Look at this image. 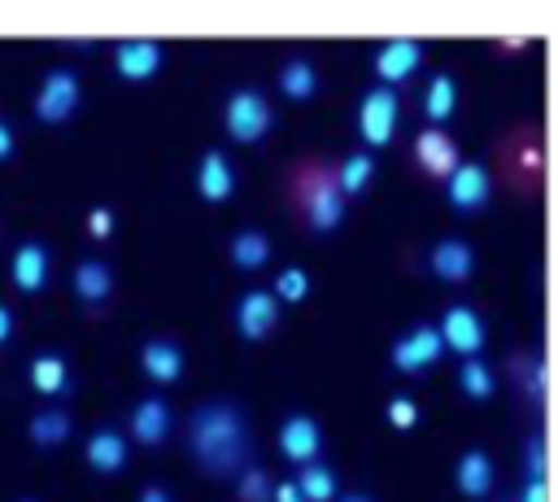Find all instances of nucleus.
Listing matches in <instances>:
<instances>
[{
  "instance_id": "obj_19",
  "label": "nucleus",
  "mask_w": 558,
  "mask_h": 502,
  "mask_svg": "<svg viewBox=\"0 0 558 502\" xmlns=\"http://www.w3.org/2000/svg\"><path fill=\"white\" fill-rule=\"evenodd\" d=\"M83 454H87V467H96L100 476H113V471L126 467V437L113 432V428H100V432L87 437V450Z\"/></svg>"
},
{
  "instance_id": "obj_15",
  "label": "nucleus",
  "mask_w": 558,
  "mask_h": 502,
  "mask_svg": "<svg viewBox=\"0 0 558 502\" xmlns=\"http://www.w3.org/2000/svg\"><path fill=\"white\" fill-rule=\"evenodd\" d=\"M140 371H144L153 384H174V380L183 375V349H179L174 340H166V336H153V340H144V349H140Z\"/></svg>"
},
{
  "instance_id": "obj_23",
  "label": "nucleus",
  "mask_w": 558,
  "mask_h": 502,
  "mask_svg": "<svg viewBox=\"0 0 558 502\" xmlns=\"http://www.w3.org/2000/svg\"><path fill=\"white\" fill-rule=\"evenodd\" d=\"M279 92H283L288 100H310V96L318 92V70H314V61L288 57V61L279 65Z\"/></svg>"
},
{
  "instance_id": "obj_3",
  "label": "nucleus",
  "mask_w": 558,
  "mask_h": 502,
  "mask_svg": "<svg viewBox=\"0 0 558 502\" xmlns=\"http://www.w3.org/2000/svg\"><path fill=\"white\" fill-rule=\"evenodd\" d=\"M222 127H227V135H231L235 144H257V140L270 135L275 109H270V100H266L257 87H240V92H231L227 105H222Z\"/></svg>"
},
{
  "instance_id": "obj_28",
  "label": "nucleus",
  "mask_w": 558,
  "mask_h": 502,
  "mask_svg": "<svg viewBox=\"0 0 558 502\" xmlns=\"http://www.w3.org/2000/svg\"><path fill=\"white\" fill-rule=\"evenodd\" d=\"M458 384H462V393H466L471 402H488L493 389H497V380H493V371H488L484 358H466V362L458 367Z\"/></svg>"
},
{
  "instance_id": "obj_43",
  "label": "nucleus",
  "mask_w": 558,
  "mask_h": 502,
  "mask_svg": "<svg viewBox=\"0 0 558 502\" xmlns=\"http://www.w3.org/2000/svg\"><path fill=\"white\" fill-rule=\"evenodd\" d=\"M22 502H35V498H22Z\"/></svg>"
},
{
  "instance_id": "obj_38",
  "label": "nucleus",
  "mask_w": 558,
  "mask_h": 502,
  "mask_svg": "<svg viewBox=\"0 0 558 502\" xmlns=\"http://www.w3.org/2000/svg\"><path fill=\"white\" fill-rule=\"evenodd\" d=\"M519 502H549V489H545V480H527Z\"/></svg>"
},
{
  "instance_id": "obj_42",
  "label": "nucleus",
  "mask_w": 558,
  "mask_h": 502,
  "mask_svg": "<svg viewBox=\"0 0 558 502\" xmlns=\"http://www.w3.org/2000/svg\"><path fill=\"white\" fill-rule=\"evenodd\" d=\"M336 502H375V498H371V493H340Z\"/></svg>"
},
{
  "instance_id": "obj_13",
  "label": "nucleus",
  "mask_w": 558,
  "mask_h": 502,
  "mask_svg": "<svg viewBox=\"0 0 558 502\" xmlns=\"http://www.w3.org/2000/svg\"><path fill=\"white\" fill-rule=\"evenodd\" d=\"M427 266H432L436 279H445V284H462V279H471V271H475V249H471L466 240H458V236H445V240L432 244Z\"/></svg>"
},
{
  "instance_id": "obj_39",
  "label": "nucleus",
  "mask_w": 558,
  "mask_h": 502,
  "mask_svg": "<svg viewBox=\"0 0 558 502\" xmlns=\"http://www.w3.org/2000/svg\"><path fill=\"white\" fill-rule=\"evenodd\" d=\"M9 153H13V127H9L4 118H0V162H4Z\"/></svg>"
},
{
  "instance_id": "obj_40",
  "label": "nucleus",
  "mask_w": 558,
  "mask_h": 502,
  "mask_svg": "<svg viewBox=\"0 0 558 502\" xmlns=\"http://www.w3.org/2000/svg\"><path fill=\"white\" fill-rule=\"evenodd\" d=\"M140 502H170V493H166L161 485H144V489H140Z\"/></svg>"
},
{
  "instance_id": "obj_34",
  "label": "nucleus",
  "mask_w": 558,
  "mask_h": 502,
  "mask_svg": "<svg viewBox=\"0 0 558 502\" xmlns=\"http://www.w3.org/2000/svg\"><path fill=\"white\" fill-rule=\"evenodd\" d=\"M392 367H397L401 375H418V371H423V362H418L410 336H397V340H392Z\"/></svg>"
},
{
  "instance_id": "obj_1",
  "label": "nucleus",
  "mask_w": 558,
  "mask_h": 502,
  "mask_svg": "<svg viewBox=\"0 0 558 502\" xmlns=\"http://www.w3.org/2000/svg\"><path fill=\"white\" fill-rule=\"evenodd\" d=\"M187 454L196 458V467L214 480L240 476L244 467H253V437H248V419L235 402L218 397L205 402L187 415Z\"/></svg>"
},
{
  "instance_id": "obj_6",
  "label": "nucleus",
  "mask_w": 558,
  "mask_h": 502,
  "mask_svg": "<svg viewBox=\"0 0 558 502\" xmlns=\"http://www.w3.org/2000/svg\"><path fill=\"white\" fill-rule=\"evenodd\" d=\"M440 336H445V349H453V354H462V358H480V349H484V340H488L484 319H480L471 306H462V301H453V306L440 314Z\"/></svg>"
},
{
  "instance_id": "obj_9",
  "label": "nucleus",
  "mask_w": 558,
  "mask_h": 502,
  "mask_svg": "<svg viewBox=\"0 0 558 502\" xmlns=\"http://www.w3.org/2000/svg\"><path fill=\"white\" fill-rule=\"evenodd\" d=\"M275 323H279V297L275 292L253 288V292H244L235 301V332L244 340H266L275 332Z\"/></svg>"
},
{
  "instance_id": "obj_27",
  "label": "nucleus",
  "mask_w": 558,
  "mask_h": 502,
  "mask_svg": "<svg viewBox=\"0 0 558 502\" xmlns=\"http://www.w3.org/2000/svg\"><path fill=\"white\" fill-rule=\"evenodd\" d=\"M371 175H375V157L371 153H349L340 162V170H336V183H340L344 196H362L366 183H371Z\"/></svg>"
},
{
  "instance_id": "obj_5",
  "label": "nucleus",
  "mask_w": 558,
  "mask_h": 502,
  "mask_svg": "<svg viewBox=\"0 0 558 502\" xmlns=\"http://www.w3.org/2000/svg\"><path fill=\"white\" fill-rule=\"evenodd\" d=\"M78 74L74 70H48L39 92H35V118L39 122H70L74 109H78Z\"/></svg>"
},
{
  "instance_id": "obj_31",
  "label": "nucleus",
  "mask_w": 558,
  "mask_h": 502,
  "mask_svg": "<svg viewBox=\"0 0 558 502\" xmlns=\"http://www.w3.org/2000/svg\"><path fill=\"white\" fill-rule=\"evenodd\" d=\"M279 301H305V292H310V275L301 271V266H283L279 275H275V288H270Z\"/></svg>"
},
{
  "instance_id": "obj_25",
  "label": "nucleus",
  "mask_w": 558,
  "mask_h": 502,
  "mask_svg": "<svg viewBox=\"0 0 558 502\" xmlns=\"http://www.w3.org/2000/svg\"><path fill=\"white\" fill-rule=\"evenodd\" d=\"M26 432H31V441L39 445V450H52V445H61L70 432H74V423H70V415L65 410H57V406H48V410H39V415H31V423H26Z\"/></svg>"
},
{
  "instance_id": "obj_12",
  "label": "nucleus",
  "mask_w": 558,
  "mask_h": 502,
  "mask_svg": "<svg viewBox=\"0 0 558 502\" xmlns=\"http://www.w3.org/2000/svg\"><path fill=\"white\" fill-rule=\"evenodd\" d=\"M414 157H418V166L427 170V175H436V179H449L462 162H458V144L445 135V127H427V131H418L414 135Z\"/></svg>"
},
{
  "instance_id": "obj_16",
  "label": "nucleus",
  "mask_w": 558,
  "mask_h": 502,
  "mask_svg": "<svg viewBox=\"0 0 558 502\" xmlns=\"http://www.w3.org/2000/svg\"><path fill=\"white\" fill-rule=\"evenodd\" d=\"M48 249L39 244V240H26V244H17L13 249V262H9V275H13V284L22 288V292H39L44 284H48Z\"/></svg>"
},
{
  "instance_id": "obj_7",
  "label": "nucleus",
  "mask_w": 558,
  "mask_h": 502,
  "mask_svg": "<svg viewBox=\"0 0 558 502\" xmlns=\"http://www.w3.org/2000/svg\"><path fill=\"white\" fill-rule=\"evenodd\" d=\"M488 196H493V179H488V170H484L480 162H462V166L445 179V201H449L458 214L484 210Z\"/></svg>"
},
{
  "instance_id": "obj_14",
  "label": "nucleus",
  "mask_w": 558,
  "mask_h": 502,
  "mask_svg": "<svg viewBox=\"0 0 558 502\" xmlns=\"http://www.w3.org/2000/svg\"><path fill=\"white\" fill-rule=\"evenodd\" d=\"M196 192H201V201H214V205L235 192V166L227 162L222 148L201 153V162H196Z\"/></svg>"
},
{
  "instance_id": "obj_4",
  "label": "nucleus",
  "mask_w": 558,
  "mask_h": 502,
  "mask_svg": "<svg viewBox=\"0 0 558 502\" xmlns=\"http://www.w3.org/2000/svg\"><path fill=\"white\" fill-rule=\"evenodd\" d=\"M397 118H401V100H397V92L392 87H371L366 96H362V105H357V135H362V144L366 148H384L388 140H392V131H397Z\"/></svg>"
},
{
  "instance_id": "obj_29",
  "label": "nucleus",
  "mask_w": 558,
  "mask_h": 502,
  "mask_svg": "<svg viewBox=\"0 0 558 502\" xmlns=\"http://www.w3.org/2000/svg\"><path fill=\"white\" fill-rule=\"evenodd\" d=\"M405 336H410V345H414V354H418V362H423V367H432V362H440V358H445L440 323H418V327H410Z\"/></svg>"
},
{
  "instance_id": "obj_17",
  "label": "nucleus",
  "mask_w": 558,
  "mask_h": 502,
  "mask_svg": "<svg viewBox=\"0 0 558 502\" xmlns=\"http://www.w3.org/2000/svg\"><path fill=\"white\" fill-rule=\"evenodd\" d=\"M131 437L140 445H161L170 437V406L166 397H140L131 410Z\"/></svg>"
},
{
  "instance_id": "obj_37",
  "label": "nucleus",
  "mask_w": 558,
  "mask_h": 502,
  "mask_svg": "<svg viewBox=\"0 0 558 502\" xmlns=\"http://www.w3.org/2000/svg\"><path fill=\"white\" fill-rule=\"evenodd\" d=\"M275 502H305V493L296 489V480H279L275 485Z\"/></svg>"
},
{
  "instance_id": "obj_18",
  "label": "nucleus",
  "mask_w": 558,
  "mask_h": 502,
  "mask_svg": "<svg viewBox=\"0 0 558 502\" xmlns=\"http://www.w3.org/2000/svg\"><path fill=\"white\" fill-rule=\"evenodd\" d=\"M453 485H458V493L471 498V502L488 498V489H493V458H488L484 450H466V454L458 458V467H453Z\"/></svg>"
},
{
  "instance_id": "obj_21",
  "label": "nucleus",
  "mask_w": 558,
  "mask_h": 502,
  "mask_svg": "<svg viewBox=\"0 0 558 502\" xmlns=\"http://www.w3.org/2000/svg\"><path fill=\"white\" fill-rule=\"evenodd\" d=\"M270 258V236L257 227H244L231 236V266L235 271H262Z\"/></svg>"
},
{
  "instance_id": "obj_26",
  "label": "nucleus",
  "mask_w": 558,
  "mask_h": 502,
  "mask_svg": "<svg viewBox=\"0 0 558 502\" xmlns=\"http://www.w3.org/2000/svg\"><path fill=\"white\" fill-rule=\"evenodd\" d=\"M296 489L305 493V502H336V476L327 463H305L296 467Z\"/></svg>"
},
{
  "instance_id": "obj_22",
  "label": "nucleus",
  "mask_w": 558,
  "mask_h": 502,
  "mask_svg": "<svg viewBox=\"0 0 558 502\" xmlns=\"http://www.w3.org/2000/svg\"><path fill=\"white\" fill-rule=\"evenodd\" d=\"M74 292H78L87 306L105 301V297L113 292V271H109L100 258H83V262L74 266Z\"/></svg>"
},
{
  "instance_id": "obj_35",
  "label": "nucleus",
  "mask_w": 558,
  "mask_h": 502,
  "mask_svg": "<svg viewBox=\"0 0 558 502\" xmlns=\"http://www.w3.org/2000/svg\"><path fill=\"white\" fill-rule=\"evenodd\" d=\"M388 419H392V428H414V423H418V406H414L410 397H392Z\"/></svg>"
},
{
  "instance_id": "obj_33",
  "label": "nucleus",
  "mask_w": 558,
  "mask_h": 502,
  "mask_svg": "<svg viewBox=\"0 0 558 502\" xmlns=\"http://www.w3.org/2000/svg\"><path fill=\"white\" fill-rule=\"evenodd\" d=\"M523 471H527V480H545V441L536 432L523 441Z\"/></svg>"
},
{
  "instance_id": "obj_36",
  "label": "nucleus",
  "mask_w": 558,
  "mask_h": 502,
  "mask_svg": "<svg viewBox=\"0 0 558 502\" xmlns=\"http://www.w3.org/2000/svg\"><path fill=\"white\" fill-rule=\"evenodd\" d=\"M87 231H92V236H96V240H105V236H109V231H113V214H109V210H105V205H96V210H92V214H87Z\"/></svg>"
},
{
  "instance_id": "obj_10",
  "label": "nucleus",
  "mask_w": 558,
  "mask_h": 502,
  "mask_svg": "<svg viewBox=\"0 0 558 502\" xmlns=\"http://www.w3.org/2000/svg\"><path fill=\"white\" fill-rule=\"evenodd\" d=\"M418 65H423V44H418V39H388V44H379V52H375V74H379L384 87L405 83Z\"/></svg>"
},
{
  "instance_id": "obj_30",
  "label": "nucleus",
  "mask_w": 558,
  "mask_h": 502,
  "mask_svg": "<svg viewBox=\"0 0 558 502\" xmlns=\"http://www.w3.org/2000/svg\"><path fill=\"white\" fill-rule=\"evenodd\" d=\"M235 493L240 502H275V480L266 476V467H244L235 476Z\"/></svg>"
},
{
  "instance_id": "obj_8",
  "label": "nucleus",
  "mask_w": 558,
  "mask_h": 502,
  "mask_svg": "<svg viewBox=\"0 0 558 502\" xmlns=\"http://www.w3.org/2000/svg\"><path fill=\"white\" fill-rule=\"evenodd\" d=\"M279 454L288 463H296V467L318 463V454H323V428H318V419L314 415H288L279 423Z\"/></svg>"
},
{
  "instance_id": "obj_24",
  "label": "nucleus",
  "mask_w": 558,
  "mask_h": 502,
  "mask_svg": "<svg viewBox=\"0 0 558 502\" xmlns=\"http://www.w3.org/2000/svg\"><path fill=\"white\" fill-rule=\"evenodd\" d=\"M31 384H35L39 393H48V397H61V393L70 389V367H65V358H61V354H35V358H31Z\"/></svg>"
},
{
  "instance_id": "obj_11",
  "label": "nucleus",
  "mask_w": 558,
  "mask_h": 502,
  "mask_svg": "<svg viewBox=\"0 0 558 502\" xmlns=\"http://www.w3.org/2000/svg\"><path fill=\"white\" fill-rule=\"evenodd\" d=\"M161 44L157 39H122L118 48H113V65H118V74L126 79V83H144V79H153L157 70H161Z\"/></svg>"
},
{
  "instance_id": "obj_41",
  "label": "nucleus",
  "mask_w": 558,
  "mask_h": 502,
  "mask_svg": "<svg viewBox=\"0 0 558 502\" xmlns=\"http://www.w3.org/2000/svg\"><path fill=\"white\" fill-rule=\"evenodd\" d=\"M9 332H13V310H9V306H0V345L9 340Z\"/></svg>"
},
{
  "instance_id": "obj_32",
  "label": "nucleus",
  "mask_w": 558,
  "mask_h": 502,
  "mask_svg": "<svg viewBox=\"0 0 558 502\" xmlns=\"http://www.w3.org/2000/svg\"><path fill=\"white\" fill-rule=\"evenodd\" d=\"M514 375L523 380L527 397H541V389H545V367H541L536 358H514Z\"/></svg>"
},
{
  "instance_id": "obj_20",
  "label": "nucleus",
  "mask_w": 558,
  "mask_h": 502,
  "mask_svg": "<svg viewBox=\"0 0 558 502\" xmlns=\"http://www.w3.org/2000/svg\"><path fill=\"white\" fill-rule=\"evenodd\" d=\"M453 109H458V83H453V74H436L423 92V118L432 127H445L453 118Z\"/></svg>"
},
{
  "instance_id": "obj_2",
  "label": "nucleus",
  "mask_w": 558,
  "mask_h": 502,
  "mask_svg": "<svg viewBox=\"0 0 558 502\" xmlns=\"http://www.w3.org/2000/svg\"><path fill=\"white\" fill-rule=\"evenodd\" d=\"M296 196H301V210H305V227L310 231L327 236V231L340 227V218H344V192L336 183V170H327V166L305 170Z\"/></svg>"
}]
</instances>
